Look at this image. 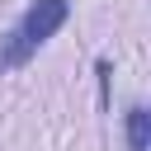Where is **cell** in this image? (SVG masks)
Segmentation results:
<instances>
[{
	"instance_id": "obj_1",
	"label": "cell",
	"mask_w": 151,
	"mask_h": 151,
	"mask_svg": "<svg viewBox=\"0 0 151 151\" xmlns=\"http://www.w3.org/2000/svg\"><path fill=\"white\" fill-rule=\"evenodd\" d=\"M66 19H71V0H33V5L19 14V24L0 33V71L28 66L33 52H38L47 38H57V28H61Z\"/></svg>"
},
{
	"instance_id": "obj_2",
	"label": "cell",
	"mask_w": 151,
	"mask_h": 151,
	"mask_svg": "<svg viewBox=\"0 0 151 151\" xmlns=\"http://www.w3.org/2000/svg\"><path fill=\"white\" fill-rule=\"evenodd\" d=\"M123 142H127V151H151V113L142 104H132L123 113Z\"/></svg>"
},
{
	"instance_id": "obj_3",
	"label": "cell",
	"mask_w": 151,
	"mask_h": 151,
	"mask_svg": "<svg viewBox=\"0 0 151 151\" xmlns=\"http://www.w3.org/2000/svg\"><path fill=\"white\" fill-rule=\"evenodd\" d=\"M94 76H99V104L109 109V85H113V61H109V57H99V61H94Z\"/></svg>"
}]
</instances>
